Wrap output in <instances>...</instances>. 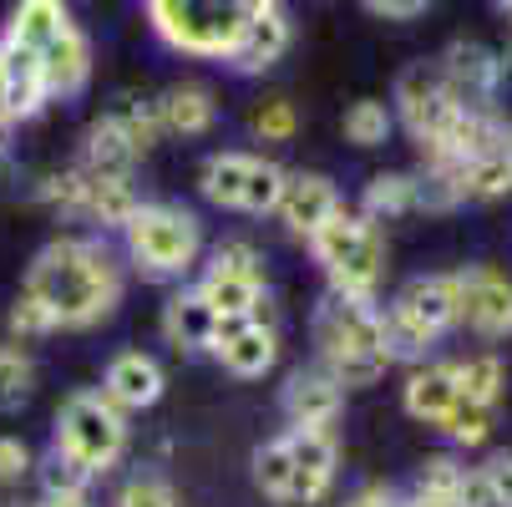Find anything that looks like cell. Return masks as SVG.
Listing matches in <instances>:
<instances>
[{
  "label": "cell",
  "mask_w": 512,
  "mask_h": 507,
  "mask_svg": "<svg viewBox=\"0 0 512 507\" xmlns=\"http://www.w3.org/2000/svg\"><path fill=\"white\" fill-rule=\"evenodd\" d=\"M21 289L46 305L56 330H97L127 295V264L97 234H61L36 249Z\"/></svg>",
  "instance_id": "cell-1"
},
{
  "label": "cell",
  "mask_w": 512,
  "mask_h": 507,
  "mask_svg": "<svg viewBox=\"0 0 512 507\" xmlns=\"http://www.w3.org/2000/svg\"><path fill=\"white\" fill-rule=\"evenodd\" d=\"M310 335H315L320 371H330L345 391L376 386L396 366L381 330V300H345L325 289V300L315 305V320H310Z\"/></svg>",
  "instance_id": "cell-2"
},
{
  "label": "cell",
  "mask_w": 512,
  "mask_h": 507,
  "mask_svg": "<svg viewBox=\"0 0 512 507\" xmlns=\"http://www.w3.org/2000/svg\"><path fill=\"white\" fill-rule=\"evenodd\" d=\"M122 264L148 284H183L203 264V224L183 203H137L122 224Z\"/></svg>",
  "instance_id": "cell-3"
},
{
  "label": "cell",
  "mask_w": 512,
  "mask_h": 507,
  "mask_svg": "<svg viewBox=\"0 0 512 507\" xmlns=\"http://www.w3.org/2000/svg\"><path fill=\"white\" fill-rule=\"evenodd\" d=\"M305 249L315 254L330 295H345V300H376V295H381L386 234H381V224L365 219L360 208L340 203L330 219L305 239Z\"/></svg>",
  "instance_id": "cell-4"
},
{
  "label": "cell",
  "mask_w": 512,
  "mask_h": 507,
  "mask_svg": "<svg viewBox=\"0 0 512 507\" xmlns=\"http://www.w3.org/2000/svg\"><path fill=\"white\" fill-rule=\"evenodd\" d=\"M279 0H148V21L158 41L178 56L224 61L249 21L274 11Z\"/></svg>",
  "instance_id": "cell-5"
},
{
  "label": "cell",
  "mask_w": 512,
  "mask_h": 507,
  "mask_svg": "<svg viewBox=\"0 0 512 507\" xmlns=\"http://www.w3.org/2000/svg\"><path fill=\"white\" fill-rule=\"evenodd\" d=\"M391 360H426L431 345H442L457 330V274H416L406 279L391 305L381 310Z\"/></svg>",
  "instance_id": "cell-6"
},
{
  "label": "cell",
  "mask_w": 512,
  "mask_h": 507,
  "mask_svg": "<svg viewBox=\"0 0 512 507\" xmlns=\"http://www.w3.org/2000/svg\"><path fill=\"white\" fill-rule=\"evenodd\" d=\"M51 447L61 457H71L77 467H87L92 477H107L127 452V416L102 391H71L56 406Z\"/></svg>",
  "instance_id": "cell-7"
},
{
  "label": "cell",
  "mask_w": 512,
  "mask_h": 507,
  "mask_svg": "<svg viewBox=\"0 0 512 507\" xmlns=\"http://www.w3.org/2000/svg\"><path fill=\"white\" fill-rule=\"evenodd\" d=\"M198 188L213 208L224 213H249V219H264L279 203V188H284V168L264 153H239V148H224V153H208L203 168H198Z\"/></svg>",
  "instance_id": "cell-8"
},
{
  "label": "cell",
  "mask_w": 512,
  "mask_h": 507,
  "mask_svg": "<svg viewBox=\"0 0 512 507\" xmlns=\"http://www.w3.org/2000/svg\"><path fill=\"white\" fill-rule=\"evenodd\" d=\"M457 112L462 107L447 97V82H442V71H436V61H416V66H406L396 77V117L416 137V148H426V142L442 137Z\"/></svg>",
  "instance_id": "cell-9"
},
{
  "label": "cell",
  "mask_w": 512,
  "mask_h": 507,
  "mask_svg": "<svg viewBox=\"0 0 512 507\" xmlns=\"http://www.w3.org/2000/svg\"><path fill=\"white\" fill-rule=\"evenodd\" d=\"M457 325L472 330L477 340H507L512 335V279L487 264L457 269Z\"/></svg>",
  "instance_id": "cell-10"
},
{
  "label": "cell",
  "mask_w": 512,
  "mask_h": 507,
  "mask_svg": "<svg viewBox=\"0 0 512 507\" xmlns=\"http://www.w3.org/2000/svg\"><path fill=\"white\" fill-rule=\"evenodd\" d=\"M208 355H213L234 381H264V376L279 366V330H274L264 315L218 320V335H213Z\"/></svg>",
  "instance_id": "cell-11"
},
{
  "label": "cell",
  "mask_w": 512,
  "mask_h": 507,
  "mask_svg": "<svg viewBox=\"0 0 512 507\" xmlns=\"http://www.w3.org/2000/svg\"><path fill=\"white\" fill-rule=\"evenodd\" d=\"M447 82V97L462 107V112H492L497 102V87H502V61L497 51H487L482 41H452L436 61Z\"/></svg>",
  "instance_id": "cell-12"
},
{
  "label": "cell",
  "mask_w": 512,
  "mask_h": 507,
  "mask_svg": "<svg viewBox=\"0 0 512 507\" xmlns=\"http://www.w3.org/2000/svg\"><path fill=\"white\" fill-rule=\"evenodd\" d=\"M340 411H345V386L330 371H320V366L295 371L284 381V391H279V416H284V426H295V431H330L340 421Z\"/></svg>",
  "instance_id": "cell-13"
},
{
  "label": "cell",
  "mask_w": 512,
  "mask_h": 507,
  "mask_svg": "<svg viewBox=\"0 0 512 507\" xmlns=\"http://www.w3.org/2000/svg\"><path fill=\"white\" fill-rule=\"evenodd\" d=\"M122 416H137V411H153L168 391V376L158 366V355L148 350H117L102 371V386H97Z\"/></svg>",
  "instance_id": "cell-14"
},
{
  "label": "cell",
  "mask_w": 512,
  "mask_h": 507,
  "mask_svg": "<svg viewBox=\"0 0 512 507\" xmlns=\"http://www.w3.org/2000/svg\"><path fill=\"white\" fill-rule=\"evenodd\" d=\"M289 442V462H295V502L289 507H320L335 487V472H340V447L330 431H284Z\"/></svg>",
  "instance_id": "cell-15"
},
{
  "label": "cell",
  "mask_w": 512,
  "mask_h": 507,
  "mask_svg": "<svg viewBox=\"0 0 512 507\" xmlns=\"http://www.w3.org/2000/svg\"><path fill=\"white\" fill-rule=\"evenodd\" d=\"M340 208V193L325 173H284V188H279V203H274V219L284 224V234L295 239H310L330 213Z\"/></svg>",
  "instance_id": "cell-16"
},
{
  "label": "cell",
  "mask_w": 512,
  "mask_h": 507,
  "mask_svg": "<svg viewBox=\"0 0 512 507\" xmlns=\"http://www.w3.org/2000/svg\"><path fill=\"white\" fill-rule=\"evenodd\" d=\"M457 360H421V366L406 376V386H401V406H406V416L411 421H421V426H442L447 421V411L457 406Z\"/></svg>",
  "instance_id": "cell-17"
},
{
  "label": "cell",
  "mask_w": 512,
  "mask_h": 507,
  "mask_svg": "<svg viewBox=\"0 0 512 507\" xmlns=\"http://www.w3.org/2000/svg\"><path fill=\"white\" fill-rule=\"evenodd\" d=\"M158 325H163V340L178 355H208V345L218 335V310L198 295L193 284H183V289H173V295H168Z\"/></svg>",
  "instance_id": "cell-18"
},
{
  "label": "cell",
  "mask_w": 512,
  "mask_h": 507,
  "mask_svg": "<svg viewBox=\"0 0 512 507\" xmlns=\"http://www.w3.org/2000/svg\"><path fill=\"white\" fill-rule=\"evenodd\" d=\"M289 41H295V31H289V16H284V6H274V11H264L259 21L244 26V36L234 41V51H229L224 61H229V71H239V77H259V71H269L274 61H284Z\"/></svg>",
  "instance_id": "cell-19"
},
{
  "label": "cell",
  "mask_w": 512,
  "mask_h": 507,
  "mask_svg": "<svg viewBox=\"0 0 512 507\" xmlns=\"http://www.w3.org/2000/svg\"><path fill=\"white\" fill-rule=\"evenodd\" d=\"M36 61H41V77H46L51 97H82L92 82V46H87L82 26H66Z\"/></svg>",
  "instance_id": "cell-20"
},
{
  "label": "cell",
  "mask_w": 512,
  "mask_h": 507,
  "mask_svg": "<svg viewBox=\"0 0 512 507\" xmlns=\"http://www.w3.org/2000/svg\"><path fill=\"white\" fill-rule=\"evenodd\" d=\"M198 295L218 310V320H244V315H264L269 305V284L264 274H229V269H198Z\"/></svg>",
  "instance_id": "cell-21"
},
{
  "label": "cell",
  "mask_w": 512,
  "mask_h": 507,
  "mask_svg": "<svg viewBox=\"0 0 512 507\" xmlns=\"http://www.w3.org/2000/svg\"><path fill=\"white\" fill-rule=\"evenodd\" d=\"M82 173V198H77V224H97V229H117L122 234V224L137 213V188H132V178H97V173H87V168H77Z\"/></svg>",
  "instance_id": "cell-22"
},
{
  "label": "cell",
  "mask_w": 512,
  "mask_h": 507,
  "mask_svg": "<svg viewBox=\"0 0 512 507\" xmlns=\"http://www.w3.org/2000/svg\"><path fill=\"white\" fill-rule=\"evenodd\" d=\"M66 26H77V21H71V11H66V0H16V11H11L6 36H0V41L41 56Z\"/></svg>",
  "instance_id": "cell-23"
},
{
  "label": "cell",
  "mask_w": 512,
  "mask_h": 507,
  "mask_svg": "<svg viewBox=\"0 0 512 507\" xmlns=\"http://www.w3.org/2000/svg\"><path fill=\"white\" fill-rule=\"evenodd\" d=\"M158 112H163V132L168 137H208L213 122H218V102L203 82H178L158 97Z\"/></svg>",
  "instance_id": "cell-24"
},
{
  "label": "cell",
  "mask_w": 512,
  "mask_h": 507,
  "mask_svg": "<svg viewBox=\"0 0 512 507\" xmlns=\"http://www.w3.org/2000/svg\"><path fill=\"white\" fill-rule=\"evenodd\" d=\"M137 158H142V153L132 148V142H127L107 117H97V122L87 127V137H82L77 168H87V173H97V178H132Z\"/></svg>",
  "instance_id": "cell-25"
},
{
  "label": "cell",
  "mask_w": 512,
  "mask_h": 507,
  "mask_svg": "<svg viewBox=\"0 0 512 507\" xmlns=\"http://www.w3.org/2000/svg\"><path fill=\"white\" fill-rule=\"evenodd\" d=\"M137 153H148L158 137H168L163 132V112H158V97H142V92H117L112 102H107V112H102Z\"/></svg>",
  "instance_id": "cell-26"
},
{
  "label": "cell",
  "mask_w": 512,
  "mask_h": 507,
  "mask_svg": "<svg viewBox=\"0 0 512 507\" xmlns=\"http://www.w3.org/2000/svg\"><path fill=\"white\" fill-rule=\"evenodd\" d=\"M452 173H457L462 203H497V198L512 193V158H507V148L467 158V163H452Z\"/></svg>",
  "instance_id": "cell-27"
},
{
  "label": "cell",
  "mask_w": 512,
  "mask_h": 507,
  "mask_svg": "<svg viewBox=\"0 0 512 507\" xmlns=\"http://www.w3.org/2000/svg\"><path fill=\"white\" fill-rule=\"evenodd\" d=\"M0 51H6V82H11V122H31L51 102L41 61L31 51H21V46H6V41H0Z\"/></svg>",
  "instance_id": "cell-28"
},
{
  "label": "cell",
  "mask_w": 512,
  "mask_h": 507,
  "mask_svg": "<svg viewBox=\"0 0 512 507\" xmlns=\"http://www.w3.org/2000/svg\"><path fill=\"white\" fill-rule=\"evenodd\" d=\"M360 213L371 224H391L416 213V173H376L360 193Z\"/></svg>",
  "instance_id": "cell-29"
},
{
  "label": "cell",
  "mask_w": 512,
  "mask_h": 507,
  "mask_svg": "<svg viewBox=\"0 0 512 507\" xmlns=\"http://www.w3.org/2000/svg\"><path fill=\"white\" fill-rule=\"evenodd\" d=\"M254 487H259L269 502H279V507L295 502V462H289V442H284V431L254 447Z\"/></svg>",
  "instance_id": "cell-30"
},
{
  "label": "cell",
  "mask_w": 512,
  "mask_h": 507,
  "mask_svg": "<svg viewBox=\"0 0 512 507\" xmlns=\"http://www.w3.org/2000/svg\"><path fill=\"white\" fill-rule=\"evenodd\" d=\"M36 396V360L21 340H0V416L21 411Z\"/></svg>",
  "instance_id": "cell-31"
},
{
  "label": "cell",
  "mask_w": 512,
  "mask_h": 507,
  "mask_svg": "<svg viewBox=\"0 0 512 507\" xmlns=\"http://www.w3.org/2000/svg\"><path fill=\"white\" fill-rule=\"evenodd\" d=\"M492 426H497V406H482V401H467V396H457V406L447 411V421L436 426V431H442V437H447L452 447L472 452V447H487Z\"/></svg>",
  "instance_id": "cell-32"
},
{
  "label": "cell",
  "mask_w": 512,
  "mask_h": 507,
  "mask_svg": "<svg viewBox=\"0 0 512 507\" xmlns=\"http://www.w3.org/2000/svg\"><path fill=\"white\" fill-rule=\"evenodd\" d=\"M502 386H507V366H502L492 350H477V355L457 360V391H462L467 401L497 406V401H502Z\"/></svg>",
  "instance_id": "cell-33"
},
{
  "label": "cell",
  "mask_w": 512,
  "mask_h": 507,
  "mask_svg": "<svg viewBox=\"0 0 512 507\" xmlns=\"http://www.w3.org/2000/svg\"><path fill=\"white\" fill-rule=\"evenodd\" d=\"M391 132H396V112L376 97H360L345 112V142H355V148H381Z\"/></svg>",
  "instance_id": "cell-34"
},
{
  "label": "cell",
  "mask_w": 512,
  "mask_h": 507,
  "mask_svg": "<svg viewBox=\"0 0 512 507\" xmlns=\"http://www.w3.org/2000/svg\"><path fill=\"white\" fill-rule=\"evenodd\" d=\"M36 482H41V497H87L92 472L77 467L71 457H61V452L51 447L46 457H36Z\"/></svg>",
  "instance_id": "cell-35"
},
{
  "label": "cell",
  "mask_w": 512,
  "mask_h": 507,
  "mask_svg": "<svg viewBox=\"0 0 512 507\" xmlns=\"http://www.w3.org/2000/svg\"><path fill=\"white\" fill-rule=\"evenodd\" d=\"M112 507H183V497H178V487L163 472H132L117 487Z\"/></svg>",
  "instance_id": "cell-36"
},
{
  "label": "cell",
  "mask_w": 512,
  "mask_h": 507,
  "mask_svg": "<svg viewBox=\"0 0 512 507\" xmlns=\"http://www.w3.org/2000/svg\"><path fill=\"white\" fill-rule=\"evenodd\" d=\"M462 472H467V467H462L457 457L436 452V457H426V462L416 467V492H421V497H442V502H457Z\"/></svg>",
  "instance_id": "cell-37"
},
{
  "label": "cell",
  "mask_w": 512,
  "mask_h": 507,
  "mask_svg": "<svg viewBox=\"0 0 512 507\" xmlns=\"http://www.w3.org/2000/svg\"><path fill=\"white\" fill-rule=\"evenodd\" d=\"M249 132H254L259 142H289V137L300 132V112H295V102H284V97L259 102V107L249 112Z\"/></svg>",
  "instance_id": "cell-38"
},
{
  "label": "cell",
  "mask_w": 512,
  "mask_h": 507,
  "mask_svg": "<svg viewBox=\"0 0 512 507\" xmlns=\"http://www.w3.org/2000/svg\"><path fill=\"white\" fill-rule=\"evenodd\" d=\"M6 330H11V340H46V335H56V320L46 315V305L41 300H31L26 289L16 295V305L6 310Z\"/></svg>",
  "instance_id": "cell-39"
},
{
  "label": "cell",
  "mask_w": 512,
  "mask_h": 507,
  "mask_svg": "<svg viewBox=\"0 0 512 507\" xmlns=\"http://www.w3.org/2000/svg\"><path fill=\"white\" fill-rule=\"evenodd\" d=\"M198 269H229V274H264V254L249 244V239H224L208 249V264Z\"/></svg>",
  "instance_id": "cell-40"
},
{
  "label": "cell",
  "mask_w": 512,
  "mask_h": 507,
  "mask_svg": "<svg viewBox=\"0 0 512 507\" xmlns=\"http://www.w3.org/2000/svg\"><path fill=\"white\" fill-rule=\"evenodd\" d=\"M36 472V452L21 437H0V487H21Z\"/></svg>",
  "instance_id": "cell-41"
},
{
  "label": "cell",
  "mask_w": 512,
  "mask_h": 507,
  "mask_svg": "<svg viewBox=\"0 0 512 507\" xmlns=\"http://www.w3.org/2000/svg\"><path fill=\"white\" fill-rule=\"evenodd\" d=\"M457 507H502V502H497V492H492V477H487L482 467H467V472H462Z\"/></svg>",
  "instance_id": "cell-42"
},
{
  "label": "cell",
  "mask_w": 512,
  "mask_h": 507,
  "mask_svg": "<svg viewBox=\"0 0 512 507\" xmlns=\"http://www.w3.org/2000/svg\"><path fill=\"white\" fill-rule=\"evenodd\" d=\"M406 497L391 487V482H365V487H355L350 497H345V507H401Z\"/></svg>",
  "instance_id": "cell-43"
},
{
  "label": "cell",
  "mask_w": 512,
  "mask_h": 507,
  "mask_svg": "<svg viewBox=\"0 0 512 507\" xmlns=\"http://www.w3.org/2000/svg\"><path fill=\"white\" fill-rule=\"evenodd\" d=\"M482 472L492 477V492H497V502H502V507H512V452H497V457H487V462H482Z\"/></svg>",
  "instance_id": "cell-44"
},
{
  "label": "cell",
  "mask_w": 512,
  "mask_h": 507,
  "mask_svg": "<svg viewBox=\"0 0 512 507\" xmlns=\"http://www.w3.org/2000/svg\"><path fill=\"white\" fill-rule=\"evenodd\" d=\"M431 0H365V11L371 16H386V21H416Z\"/></svg>",
  "instance_id": "cell-45"
},
{
  "label": "cell",
  "mask_w": 512,
  "mask_h": 507,
  "mask_svg": "<svg viewBox=\"0 0 512 507\" xmlns=\"http://www.w3.org/2000/svg\"><path fill=\"white\" fill-rule=\"evenodd\" d=\"M0 127H16V122H11V82H6V51H0Z\"/></svg>",
  "instance_id": "cell-46"
},
{
  "label": "cell",
  "mask_w": 512,
  "mask_h": 507,
  "mask_svg": "<svg viewBox=\"0 0 512 507\" xmlns=\"http://www.w3.org/2000/svg\"><path fill=\"white\" fill-rule=\"evenodd\" d=\"M401 507H457V502H442V497H421V492H411Z\"/></svg>",
  "instance_id": "cell-47"
},
{
  "label": "cell",
  "mask_w": 512,
  "mask_h": 507,
  "mask_svg": "<svg viewBox=\"0 0 512 507\" xmlns=\"http://www.w3.org/2000/svg\"><path fill=\"white\" fill-rule=\"evenodd\" d=\"M0 173H11V127H0Z\"/></svg>",
  "instance_id": "cell-48"
},
{
  "label": "cell",
  "mask_w": 512,
  "mask_h": 507,
  "mask_svg": "<svg viewBox=\"0 0 512 507\" xmlns=\"http://www.w3.org/2000/svg\"><path fill=\"white\" fill-rule=\"evenodd\" d=\"M36 507H87V497H41Z\"/></svg>",
  "instance_id": "cell-49"
},
{
  "label": "cell",
  "mask_w": 512,
  "mask_h": 507,
  "mask_svg": "<svg viewBox=\"0 0 512 507\" xmlns=\"http://www.w3.org/2000/svg\"><path fill=\"white\" fill-rule=\"evenodd\" d=\"M497 6H502V11H507V16H512V0H497Z\"/></svg>",
  "instance_id": "cell-50"
},
{
  "label": "cell",
  "mask_w": 512,
  "mask_h": 507,
  "mask_svg": "<svg viewBox=\"0 0 512 507\" xmlns=\"http://www.w3.org/2000/svg\"><path fill=\"white\" fill-rule=\"evenodd\" d=\"M507 158H512V132H507Z\"/></svg>",
  "instance_id": "cell-51"
},
{
  "label": "cell",
  "mask_w": 512,
  "mask_h": 507,
  "mask_svg": "<svg viewBox=\"0 0 512 507\" xmlns=\"http://www.w3.org/2000/svg\"><path fill=\"white\" fill-rule=\"evenodd\" d=\"M0 507H21V502H0Z\"/></svg>",
  "instance_id": "cell-52"
}]
</instances>
